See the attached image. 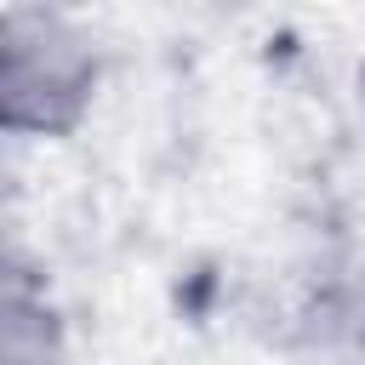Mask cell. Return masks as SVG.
I'll return each mask as SVG.
<instances>
[{
    "instance_id": "cell-1",
    "label": "cell",
    "mask_w": 365,
    "mask_h": 365,
    "mask_svg": "<svg viewBox=\"0 0 365 365\" xmlns=\"http://www.w3.org/2000/svg\"><path fill=\"white\" fill-rule=\"evenodd\" d=\"M97 80L91 40L57 11H6L0 23V103L11 131L68 125Z\"/></svg>"
}]
</instances>
